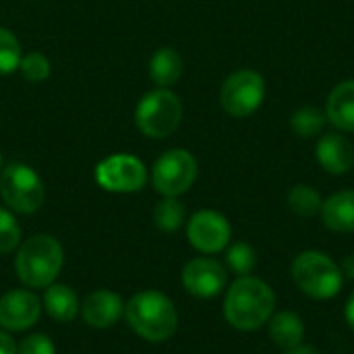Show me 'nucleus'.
Segmentation results:
<instances>
[{"mask_svg": "<svg viewBox=\"0 0 354 354\" xmlns=\"http://www.w3.org/2000/svg\"><path fill=\"white\" fill-rule=\"evenodd\" d=\"M276 307L274 290L259 278L241 276L226 292L224 317L226 322L243 332L259 330L270 322Z\"/></svg>", "mask_w": 354, "mask_h": 354, "instance_id": "1", "label": "nucleus"}, {"mask_svg": "<svg viewBox=\"0 0 354 354\" xmlns=\"http://www.w3.org/2000/svg\"><path fill=\"white\" fill-rule=\"evenodd\" d=\"M131 330L147 342H164L178 328L174 303L160 290H141L124 305Z\"/></svg>", "mask_w": 354, "mask_h": 354, "instance_id": "2", "label": "nucleus"}, {"mask_svg": "<svg viewBox=\"0 0 354 354\" xmlns=\"http://www.w3.org/2000/svg\"><path fill=\"white\" fill-rule=\"evenodd\" d=\"M62 263L64 251L60 243L50 234H35L19 247L15 270L25 286L48 288L60 274Z\"/></svg>", "mask_w": 354, "mask_h": 354, "instance_id": "3", "label": "nucleus"}, {"mask_svg": "<svg viewBox=\"0 0 354 354\" xmlns=\"http://www.w3.org/2000/svg\"><path fill=\"white\" fill-rule=\"evenodd\" d=\"M292 280L307 297L317 301L334 299L344 282L340 268L319 251H305L292 261Z\"/></svg>", "mask_w": 354, "mask_h": 354, "instance_id": "4", "label": "nucleus"}, {"mask_svg": "<svg viewBox=\"0 0 354 354\" xmlns=\"http://www.w3.org/2000/svg\"><path fill=\"white\" fill-rule=\"evenodd\" d=\"M183 120V102L168 87L147 91L135 110L137 129L151 139L172 135Z\"/></svg>", "mask_w": 354, "mask_h": 354, "instance_id": "5", "label": "nucleus"}, {"mask_svg": "<svg viewBox=\"0 0 354 354\" xmlns=\"http://www.w3.org/2000/svg\"><path fill=\"white\" fill-rule=\"evenodd\" d=\"M0 195L17 214H33L44 205L46 189L33 168L12 162L0 172Z\"/></svg>", "mask_w": 354, "mask_h": 354, "instance_id": "6", "label": "nucleus"}, {"mask_svg": "<svg viewBox=\"0 0 354 354\" xmlns=\"http://www.w3.org/2000/svg\"><path fill=\"white\" fill-rule=\"evenodd\" d=\"M266 97V81L257 71L243 68L232 73L220 91V104L226 114L234 118L251 116Z\"/></svg>", "mask_w": 354, "mask_h": 354, "instance_id": "7", "label": "nucleus"}, {"mask_svg": "<svg viewBox=\"0 0 354 354\" xmlns=\"http://www.w3.org/2000/svg\"><path fill=\"white\" fill-rule=\"evenodd\" d=\"M197 178V160L187 149H170L162 153L151 168V185L164 197L187 193Z\"/></svg>", "mask_w": 354, "mask_h": 354, "instance_id": "8", "label": "nucleus"}, {"mask_svg": "<svg viewBox=\"0 0 354 354\" xmlns=\"http://www.w3.org/2000/svg\"><path fill=\"white\" fill-rule=\"evenodd\" d=\"M95 183L112 193H137L147 183V170L139 158L116 153L95 166Z\"/></svg>", "mask_w": 354, "mask_h": 354, "instance_id": "9", "label": "nucleus"}, {"mask_svg": "<svg viewBox=\"0 0 354 354\" xmlns=\"http://www.w3.org/2000/svg\"><path fill=\"white\" fill-rule=\"evenodd\" d=\"M187 236L197 251L218 253L230 243V224L222 214L214 209H201L189 220Z\"/></svg>", "mask_w": 354, "mask_h": 354, "instance_id": "10", "label": "nucleus"}, {"mask_svg": "<svg viewBox=\"0 0 354 354\" xmlns=\"http://www.w3.org/2000/svg\"><path fill=\"white\" fill-rule=\"evenodd\" d=\"M183 284L185 288L199 299L218 297L226 286V270L220 261L212 257H197L191 259L183 270Z\"/></svg>", "mask_w": 354, "mask_h": 354, "instance_id": "11", "label": "nucleus"}, {"mask_svg": "<svg viewBox=\"0 0 354 354\" xmlns=\"http://www.w3.org/2000/svg\"><path fill=\"white\" fill-rule=\"evenodd\" d=\"M41 313L39 299L31 290H8L0 297V328L8 332L29 330Z\"/></svg>", "mask_w": 354, "mask_h": 354, "instance_id": "12", "label": "nucleus"}, {"mask_svg": "<svg viewBox=\"0 0 354 354\" xmlns=\"http://www.w3.org/2000/svg\"><path fill=\"white\" fill-rule=\"evenodd\" d=\"M81 311H83V319L87 326L95 330H106V328H112L120 319V315L124 313V303L116 292L102 288L85 297Z\"/></svg>", "mask_w": 354, "mask_h": 354, "instance_id": "13", "label": "nucleus"}, {"mask_svg": "<svg viewBox=\"0 0 354 354\" xmlns=\"http://www.w3.org/2000/svg\"><path fill=\"white\" fill-rule=\"evenodd\" d=\"M315 156L330 174H346L354 166V145L340 133H328L317 141Z\"/></svg>", "mask_w": 354, "mask_h": 354, "instance_id": "14", "label": "nucleus"}, {"mask_svg": "<svg viewBox=\"0 0 354 354\" xmlns=\"http://www.w3.org/2000/svg\"><path fill=\"white\" fill-rule=\"evenodd\" d=\"M322 220L334 232H354V191L346 189L328 197L322 205Z\"/></svg>", "mask_w": 354, "mask_h": 354, "instance_id": "15", "label": "nucleus"}, {"mask_svg": "<svg viewBox=\"0 0 354 354\" xmlns=\"http://www.w3.org/2000/svg\"><path fill=\"white\" fill-rule=\"evenodd\" d=\"M328 120L344 131L353 133L354 131V79L342 81L340 85L334 87V91L328 97V110H326Z\"/></svg>", "mask_w": 354, "mask_h": 354, "instance_id": "16", "label": "nucleus"}, {"mask_svg": "<svg viewBox=\"0 0 354 354\" xmlns=\"http://www.w3.org/2000/svg\"><path fill=\"white\" fill-rule=\"evenodd\" d=\"M44 309L54 322L68 324L77 317L81 305H79V299L71 286L50 284L44 292Z\"/></svg>", "mask_w": 354, "mask_h": 354, "instance_id": "17", "label": "nucleus"}, {"mask_svg": "<svg viewBox=\"0 0 354 354\" xmlns=\"http://www.w3.org/2000/svg\"><path fill=\"white\" fill-rule=\"evenodd\" d=\"M270 338L276 346L280 348H295L299 344H303L305 338V324L303 319L292 313V311H280L276 315L270 317Z\"/></svg>", "mask_w": 354, "mask_h": 354, "instance_id": "18", "label": "nucleus"}, {"mask_svg": "<svg viewBox=\"0 0 354 354\" xmlns=\"http://www.w3.org/2000/svg\"><path fill=\"white\" fill-rule=\"evenodd\" d=\"M149 77L160 87H170L183 77V58L174 48H160L149 60Z\"/></svg>", "mask_w": 354, "mask_h": 354, "instance_id": "19", "label": "nucleus"}, {"mask_svg": "<svg viewBox=\"0 0 354 354\" xmlns=\"http://www.w3.org/2000/svg\"><path fill=\"white\" fill-rule=\"evenodd\" d=\"M187 212L176 197H164L153 209V224L162 232H176L185 224Z\"/></svg>", "mask_w": 354, "mask_h": 354, "instance_id": "20", "label": "nucleus"}, {"mask_svg": "<svg viewBox=\"0 0 354 354\" xmlns=\"http://www.w3.org/2000/svg\"><path fill=\"white\" fill-rule=\"evenodd\" d=\"M322 195L309 185H297L288 193V207L301 218H311L322 212Z\"/></svg>", "mask_w": 354, "mask_h": 354, "instance_id": "21", "label": "nucleus"}, {"mask_svg": "<svg viewBox=\"0 0 354 354\" xmlns=\"http://www.w3.org/2000/svg\"><path fill=\"white\" fill-rule=\"evenodd\" d=\"M326 118L328 116L324 114V110H319L315 106H305V108H301V110H297L292 114L290 127L299 137L307 139V137H315V135L322 133V129L326 124Z\"/></svg>", "mask_w": 354, "mask_h": 354, "instance_id": "22", "label": "nucleus"}, {"mask_svg": "<svg viewBox=\"0 0 354 354\" xmlns=\"http://www.w3.org/2000/svg\"><path fill=\"white\" fill-rule=\"evenodd\" d=\"M21 58L23 54L17 35L10 29L0 27V75L15 73L21 64Z\"/></svg>", "mask_w": 354, "mask_h": 354, "instance_id": "23", "label": "nucleus"}, {"mask_svg": "<svg viewBox=\"0 0 354 354\" xmlns=\"http://www.w3.org/2000/svg\"><path fill=\"white\" fill-rule=\"evenodd\" d=\"M226 263L234 274L247 276V274H251L255 270L257 255H255V251H253V247L249 243H234L226 251Z\"/></svg>", "mask_w": 354, "mask_h": 354, "instance_id": "24", "label": "nucleus"}, {"mask_svg": "<svg viewBox=\"0 0 354 354\" xmlns=\"http://www.w3.org/2000/svg\"><path fill=\"white\" fill-rule=\"evenodd\" d=\"M19 71L21 75L31 81V83H41L50 77V71H52V64L48 60V56H44L41 52H29L21 58V64H19Z\"/></svg>", "mask_w": 354, "mask_h": 354, "instance_id": "25", "label": "nucleus"}, {"mask_svg": "<svg viewBox=\"0 0 354 354\" xmlns=\"http://www.w3.org/2000/svg\"><path fill=\"white\" fill-rule=\"evenodd\" d=\"M19 241H21V228L17 218L8 209L0 207V253L15 251Z\"/></svg>", "mask_w": 354, "mask_h": 354, "instance_id": "26", "label": "nucleus"}, {"mask_svg": "<svg viewBox=\"0 0 354 354\" xmlns=\"http://www.w3.org/2000/svg\"><path fill=\"white\" fill-rule=\"evenodd\" d=\"M17 354H56V348L48 336L33 334V336H27L25 340H21V344L17 346Z\"/></svg>", "mask_w": 354, "mask_h": 354, "instance_id": "27", "label": "nucleus"}, {"mask_svg": "<svg viewBox=\"0 0 354 354\" xmlns=\"http://www.w3.org/2000/svg\"><path fill=\"white\" fill-rule=\"evenodd\" d=\"M0 354H17V344L10 334L0 330Z\"/></svg>", "mask_w": 354, "mask_h": 354, "instance_id": "28", "label": "nucleus"}, {"mask_svg": "<svg viewBox=\"0 0 354 354\" xmlns=\"http://www.w3.org/2000/svg\"><path fill=\"white\" fill-rule=\"evenodd\" d=\"M342 272H344L351 280H354V253L353 255H348V257L342 261Z\"/></svg>", "mask_w": 354, "mask_h": 354, "instance_id": "29", "label": "nucleus"}, {"mask_svg": "<svg viewBox=\"0 0 354 354\" xmlns=\"http://www.w3.org/2000/svg\"><path fill=\"white\" fill-rule=\"evenodd\" d=\"M346 322H348L351 330H353V332H354V292H353V295H351L348 303H346Z\"/></svg>", "mask_w": 354, "mask_h": 354, "instance_id": "30", "label": "nucleus"}, {"mask_svg": "<svg viewBox=\"0 0 354 354\" xmlns=\"http://www.w3.org/2000/svg\"><path fill=\"white\" fill-rule=\"evenodd\" d=\"M286 354H319L317 348H313V346H305V344H299V346H295V348H290Z\"/></svg>", "mask_w": 354, "mask_h": 354, "instance_id": "31", "label": "nucleus"}, {"mask_svg": "<svg viewBox=\"0 0 354 354\" xmlns=\"http://www.w3.org/2000/svg\"><path fill=\"white\" fill-rule=\"evenodd\" d=\"M0 168H2V156H0Z\"/></svg>", "mask_w": 354, "mask_h": 354, "instance_id": "32", "label": "nucleus"}]
</instances>
